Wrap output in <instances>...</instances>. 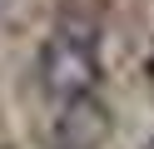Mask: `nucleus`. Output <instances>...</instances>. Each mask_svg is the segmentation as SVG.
<instances>
[{
	"instance_id": "nucleus-2",
	"label": "nucleus",
	"mask_w": 154,
	"mask_h": 149,
	"mask_svg": "<svg viewBox=\"0 0 154 149\" xmlns=\"http://www.w3.org/2000/svg\"><path fill=\"white\" fill-rule=\"evenodd\" d=\"M114 129V114L104 99L80 95V99H60L50 119V149H100Z\"/></svg>"
},
{
	"instance_id": "nucleus-1",
	"label": "nucleus",
	"mask_w": 154,
	"mask_h": 149,
	"mask_svg": "<svg viewBox=\"0 0 154 149\" xmlns=\"http://www.w3.org/2000/svg\"><path fill=\"white\" fill-rule=\"evenodd\" d=\"M100 85V30L85 15H65L40 45V89L60 99L94 95Z\"/></svg>"
},
{
	"instance_id": "nucleus-3",
	"label": "nucleus",
	"mask_w": 154,
	"mask_h": 149,
	"mask_svg": "<svg viewBox=\"0 0 154 149\" xmlns=\"http://www.w3.org/2000/svg\"><path fill=\"white\" fill-rule=\"evenodd\" d=\"M144 149H154V134H149V144H144Z\"/></svg>"
}]
</instances>
